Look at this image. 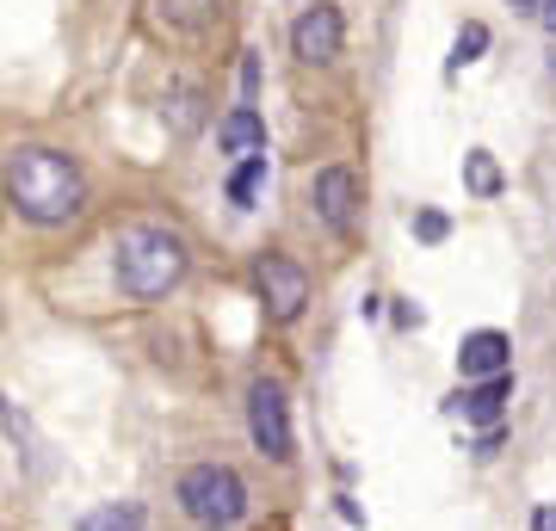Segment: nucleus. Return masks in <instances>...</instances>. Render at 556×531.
Masks as SVG:
<instances>
[{
	"instance_id": "9d476101",
	"label": "nucleus",
	"mask_w": 556,
	"mask_h": 531,
	"mask_svg": "<svg viewBox=\"0 0 556 531\" xmlns=\"http://www.w3.org/2000/svg\"><path fill=\"white\" fill-rule=\"evenodd\" d=\"M217 142H223V155L254 161V155H266V124H260L254 105H236V112L217 124Z\"/></svg>"
},
{
	"instance_id": "aec40b11",
	"label": "nucleus",
	"mask_w": 556,
	"mask_h": 531,
	"mask_svg": "<svg viewBox=\"0 0 556 531\" xmlns=\"http://www.w3.org/2000/svg\"><path fill=\"white\" fill-rule=\"evenodd\" d=\"M514 7H544V0H514Z\"/></svg>"
},
{
	"instance_id": "dca6fc26",
	"label": "nucleus",
	"mask_w": 556,
	"mask_h": 531,
	"mask_svg": "<svg viewBox=\"0 0 556 531\" xmlns=\"http://www.w3.org/2000/svg\"><path fill=\"white\" fill-rule=\"evenodd\" d=\"M415 236H420V241H445V236H452V223L439 217V211H420V217H415Z\"/></svg>"
},
{
	"instance_id": "f03ea898",
	"label": "nucleus",
	"mask_w": 556,
	"mask_h": 531,
	"mask_svg": "<svg viewBox=\"0 0 556 531\" xmlns=\"http://www.w3.org/2000/svg\"><path fill=\"white\" fill-rule=\"evenodd\" d=\"M112 273H118L124 296H142L149 303V296H167L186 278V248L167 229H124L118 254H112Z\"/></svg>"
},
{
	"instance_id": "20e7f679",
	"label": "nucleus",
	"mask_w": 556,
	"mask_h": 531,
	"mask_svg": "<svg viewBox=\"0 0 556 531\" xmlns=\"http://www.w3.org/2000/svg\"><path fill=\"white\" fill-rule=\"evenodd\" d=\"M254 291H260V303H266L273 321H298L303 303H309V273H303L298 260H285V254H260Z\"/></svg>"
},
{
	"instance_id": "6ab92c4d",
	"label": "nucleus",
	"mask_w": 556,
	"mask_h": 531,
	"mask_svg": "<svg viewBox=\"0 0 556 531\" xmlns=\"http://www.w3.org/2000/svg\"><path fill=\"white\" fill-rule=\"evenodd\" d=\"M538 20H544V25L556 31V0H544V7H538Z\"/></svg>"
},
{
	"instance_id": "0eeeda50",
	"label": "nucleus",
	"mask_w": 556,
	"mask_h": 531,
	"mask_svg": "<svg viewBox=\"0 0 556 531\" xmlns=\"http://www.w3.org/2000/svg\"><path fill=\"white\" fill-rule=\"evenodd\" d=\"M507 334H495V328H477V334H464V346H457V371H464V383H489V377H507Z\"/></svg>"
},
{
	"instance_id": "f3484780",
	"label": "nucleus",
	"mask_w": 556,
	"mask_h": 531,
	"mask_svg": "<svg viewBox=\"0 0 556 531\" xmlns=\"http://www.w3.org/2000/svg\"><path fill=\"white\" fill-rule=\"evenodd\" d=\"M192 105H199V93H174V124H179V130H192V124H199Z\"/></svg>"
},
{
	"instance_id": "6e6552de",
	"label": "nucleus",
	"mask_w": 556,
	"mask_h": 531,
	"mask_svg": "<svg viewBox=\"0 0 556 531\" xmlns=\"http://www.w3.org/2000/svg\"><path fill=\"white\" fill-rule=\"evenodd\" d=\"M291 50L303 62H334L340 56V13L334 7H309L298 25H291Z\"/></svg>"
},
{
	"instance_id": "1a4fd4ad",
	"label": "nucleus",
	"mask_w": 556,
	"mask_h": 531,
	"mask_svg": "<svg viewBox=\"0 0 556 531\" xmlns=\"http://www.w3.org/2000/svg\"><path fill=\"white\" fill-rule=\"evenodd\" d=\"M514 395V383L507 377H489V383H470V390H457L445 408L457 414V420H470V427H495L501 420V402Z\"/></svg>"
},
{
	"instance_id": "f257e3e1",
	"label": "nucleus",
	"mask_w": 556,
	"mask_h": 531,
	"mask_svg": "<svg viewBox=\"0 0 556 531\" xmlns=\"http://www.w3.org/2000/svg\"><path fill=\"white\" fill-rule=\"evenodd\" d=\"M7 204L31 223H68L87 204V186H80V167L56 149H38L25 142L7 155Z\"/></svg>"
},
{
	"instance_id": "a211bd4d",
	"label": "nucleus",
	"mask_w": 556,
	"mask_h": 531,
	"mask_svg": "<svg viewBox=\"0 0 556 531\" xmlns=\"http://www.w3.org/2000/svg\"><path fill=\"white\" fill-rule=\"evenodd\" d=\"M532 531H556V507H538L532 513Z\"/></svg>"
},
{
	"instance_id": "4468645a",
	"label": "nucleus",
	"mask_w": 556,
	"mask_h": 531,
	"mask_svg": "<svg viewBox=\"0 0 556 531\" xmlns=\"http://www.w3.org/2000/svg\"><path fill=\"white\" fill-rule=\"evenodd\" d=\"M464 186H470L477 198H495L501 192V167H495L489 149H470V155H464Z\"/></svg>"
},
{
	"instance_id": "7ed1b4c3",
	"label": "nucleus",
	"mask_w": 556,
	"mask_h": 531,
	"mask_svg": "<svg viewBox=\"0 0 556 531\" xmlns=\"http://www.w3.org/2000/svg\"><path fill=\"white\" fill-rule=\"evenodd\" d=\"M179 507L186 519L204 531H229L241 526V513H248V489H241V476L229 464H192V470L179 476Z\"/></svg>"
},
{
	"instance_id": "39448f33",
	"label": "nucleus",
	"mask_w": 556,
	"mask_h": 531,
	"mask_svg": "<svg viewBox=\"0 0 556 531\" xmlns=\"http://www.w3.org/2000/svg\"><path fill=\"white\" fill-rule=\"evenodd\" d=\"M248 433H254V445L273 457V464H291V414H285V390L266 383V377L248 390Z\"/></svg>"
},
{
	"instance_id": "9b49d317",
	"label": "nucleus",
	"mask_w": 556,
	"mask_h": 531,
	"mask_svg": "<svg viewBox=\"0 0 556 531\" xmlns=\"http://www.w3.org/2000/svg\"><path fill=\"white\" fill-rule=\"evenodd\" d=\"M155 13L174 25V31H192V38H199V31L217 25V0H155Z\"/></svg>"
},
{
	"instance_id": "423d86ee",
	"label": "nucleus",
	"mask_w": 556,
	"mask_h": 531,
	"mask_svg": "<svg viewBox=\"0 0 556 531\" xmlns=\"http://www.w3.org/2000/svg\"><path fill=\"white\" fill-rule=\"evenodd\" d=\"M309 204H316V217L328 223L334 236H353V229H358V204H365L358 174H353V167H321L316 186H309Z\"/></svg>"
},
{
	"instance_id": "2eb2a0df",
	"label": "nucleus",
	"mask_w": 556,
	"mask_h": 531,
	"mask_svg": "<svg viewBox=\"0 0 556 531\" xmlns=\"http://www.w3.org/2000/svg\"><path fill=\"white\" fill-rule=\"evenodd\" d=\"M482 50H489V25H464L452 43V68H464V62H477Z\"/></svg>"
},
{
	"instance_id": "ddd939ff",
	"label": "nucleus",
	"mask_w": 556,
	"mask_h": 531,
	"mask_svg": "<svg viewBox=\"0 0 556 531\" xmlns=\"http://www.w3.org/2000/svg\"><path fill=\"white\" fill-rule=\"evenodd\" d=\"M260 192H266V155L241 161L236 174H229V204H236V211H254Z\"/></svg>"
},
{
	"instance_id": "f8f14e48",
	"label": "nucleus",
	"mask_w": 556,
	"mask_h": 531,
	"mask_svg": "<svg viewBox=\"0 0 556 531\" xmlns=\"http://www.w3.org/2000/svg\"><path fill=\"white\" fill-rule=\"evenodd\" d=\"M80 531H142V507L137 501H105L80 519Z\"/></svg>"
}]
</instances>
